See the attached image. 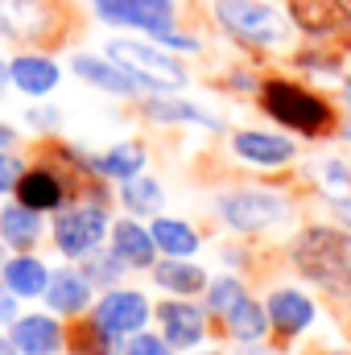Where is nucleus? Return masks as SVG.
<instances>
[{
  "mask_svg": "<svg viewBox=\"0 0 351 355\" xmlns=\"http://www.w3.org/2000/svg\"><path fill=\"white\" fill-rule=\"evenodd\" d=\"M8 79H12V87L25 91V95H50V91L58 87L62 71H58L54 58H42V54H17V58L8 62Z\"/></svg>",
  "mask_w": 351,
  "mask_h": 355,
  "instance_id": "obj_16",
  "label": "nucleus"
},
{
  "mask_svg": "<svg viewBox=\"0 0 351 355\" xmlns=\"http://www.w3.org/2000/svg\"><path fill=\"white\" fill-rule=\"evenodd\" d=\"M25 116H29V128H42L46 132V128H58V116L62 112L58 107H29Z\"/></svg>",
  "mask_w": 351,
  "mask_h": 355,
  "instance_id": "obj_33",
  "label": "nucleus"
},
{
  "mask_svg": "<svg viewBox=\"0 0 351 355\" xmlns=\"http://www.w3.org/2000/svg\"><path fill=\"white\" fill-rule=\"evenodd\" d=\"M108 232H112V223L99 207H71L54 219V244L71 261H83L87 252H95Z\"/></svg>",
  "mask_w": 351,
  "mask_h": 355,
  "instance_id": "obj_7",
  "label": "nucleus"
},
{
  "mask_svg": "<svg viewBox=\"0 0 351 355\" xmlns=\"http://www.w3.org/2000/svg\"><path fill=\"white\" fill-rule=\"evenodd\" d=\"M95 17L108 21V25H120V29H141L149 37H166L174 33L178 21V4L174 0H91Z\"/></svg>",
  "mask_w": 351,
  "mask_h": 355,
  "instance_id": "obj_5",
  "label": "nucleus"
},
{
  "mask_svg": "<svg viewBox=\"0 0 351 355\" xmlns=\"http://www.w3.org/2000/svg\"><path fill=\"white\" fill-rule=\"evenodd\" d=\"M157 318H162V331H166V343H170V347L190 352V347L203 343L207 322H203V310H198V306H190V302H166V306L157 310Z\"/></svg>",
  "mask_w": 351,
  "mask_h": 355,
  "instance_id": "obj_15",
  "label": "nucleus"
},
{
  "mask_svg": "<svg viewBox=\"0 0 351 355\" xmlns=\"http://www.w3.org/2000/svg\"><path fill=\"white\" fill-rule=\"evenodd\" d=\"M120 198H124V207L132 211V215H162V202H166V190H162V182H153V178H124V186H120Z\"/></svg>",
  "mask_w": 351,
  "mask_h": 355,
  "instance_id": "obj_25",
  "label": "nucleus"
},
{
  "mask_svg": "<svg viewBox=\"0 0 351 355\" xmlns=\"http://www.w3.org/2000/svg\"><path fill=\"white\" fill-rule=\"evenodd\" d=\"M17 141V128H8V124H0V149H8Z\"/></svg>",
  "mask_w": 351,
  "mask_h": 355,
  "instance_id": "obj_35",
  "label": "nucleus"
},
{
  "mask_svg": "<svg viewBox=\"0 0 351 355\" xmlns=\"http://www.w3.org/2000/svg\"><path fill=\"white\" fill-rule=\"evenodd\" d=\"M108 236H112L116 257H120L128 268H149L153 265V257H157V240H153L149 227H141V223H132V219H120Z\"/></svg>",
  "mask_w": 351,
  "mask_h": 355,
  "instance_id": "obj_18",
  "label": "nucleus"
},
{
  "mask_svg": "<svg viewBox=\"0 0 351 355\" xmlns=\"http://www.w3.org/2000/svg\"><path fill=\"white\" fill-rule=\"evenodd\" d=\"M21 174H25V170H21V162H17L12 153H4V149H0V194H8V190L21 182Z\"/></svg>",
  "mask_w": 351,
  "mask_h": 355,
  "instance_id": "obj_32",
  "label": "nucleus"
},
{
  "mask_svg": "<svg viewBox=\"0 0 351 355\" xmlns=\"http://www.w3.org/2000/svg\"><path fill=\"white\" fill-rule=\"evenodd\" d=\"M8 339L17 343L21 355H50L62 347V327L50 314H25V318H12Z\"/></svg>",
  "mask_w": 351,
  "mask_h": 355,
  "instance_id": "obj_12",
  "label": "nucleus"
},
{
  "mask_svg": "<svg viewBox=\"0 0 351 355\" xmlns=\"http://www.w3.org/2000/svg\"><path fill=\"white\" fill-rule=\"evenodd\" d=\"M248 297V289H244V281H236V277H215L211 285H207V306H211V314H232L240 302Z\"/></svg>",
  "mask_w": 351,
  "mask_h": 355,
  "instance_id": "obj_29",
  "label": "nucleus"
},
{
  "mask_svg": "<svg viewBox=\"0 0 351 355\" xmlns=\"http://www.w3.org/2000/svg\"><path fill=\"white\" fill-rule=\"evenodd\" d=\"M103 170L112 178H137L145 170V149L141 145H132V141H124V145H112L108 153H103Z\"/></svg>",
  "mask_w": 351,
  "mask_h": 355,
  "instance_id": "obj_28",
  "label": "nucleus"
},
{
  "mask_svg": "<svg viewBox=\"0 0 351 355\" xmlns=\"http://www.w3.org/2000/svg\"><path fill=\"white\" fill-rule=\"evenodd\" d=\"M8 318H17V293L8 285H0V322H8Z\"/></svg>",
  "mask_w": 351,
  "mask_h": 355,
  "instance_id": "obj_34",
  "label": "nucleus"
},
{
  "mask_svg": "<svg viewBox=\"0 0 351 355\" xmlns=\"http://www.w3.org/2000/svg\"><path fill=\"white\" fill-rule=\"evenodd\" d=\"M264 107H268L273 120H281V124H289L298 132H323V128H331L327 99H318L314 91L298 87V83H281V79L264 83Z\"/></svg>",
  "mask_w": 351,
  "mask_h": 355,
  "instance_id": "obj_4",
  "label": "nucleus"
},
{
  "mask_svg": "<svg viewBox=\"0 0 351 355\" xmlns=\"http://www.w3.org/2000/svg\"><path fill=\"white\" fill-rule=\"evenodd\" d=\"M203 355H219V352H203Z\"/></svg>",
  "mask_w": 351,
  "mask_h": 355,
  "instance_id": "obj_40",
  "label": "nucleus"
},
{
  "mask_svg": "<svg viewBox=\"0 0 351 355\" xmlns=\"http://www.w3.org/2000/svg\"><path fill=\"white\" fill-rule=\"evenodd\" d=\"M50 355H54V352H50Z\"/></svg>",
  "mask_w": 351,
  "mask_h": 355,
  "instance_id": "obj_42",
  "label": "nucleus"
},
{
  "mask_svg": "<svg viewBox=\"0 0 351 355\" xmlns=\"http://www.w3.org/2000/svg\"><path fill=\"white\" fill-rule=\"evenodd\" d=\"M17 194L33 211H54L62 202V182L50 174V170H29V174H21V182H17Z\"/></svg>",
  "mask_w": 351,
  "mask_h": 355,
  "instance_id": "obj_23",
  "label": "nucleus"
},
{
  "mask_svg": "<svg viewBox=\"0 0 351 355\" xmlns=\"http://www.w3.org/2000/svg\"><path fill=\"white\" fill-rule=\"evenodd\" d=\"M108 54L132 71V79L141 83V91H182L186 87V71L182 62H174L166 50L149 46V42H132V37H116L108 46Z\"/></svg>",
  "mask_w": 351,
  "mask_h": 355,
  "instance_id": "obj_3",
  "label": "nucleus"
},
{
  "mask_svg": "<svg viewBox=\"0 0 351 355\" xmlns=\"http://www.w3.org/2000/svg\"><path fill=\"white\" fill-rule=\"evenodd\" d=\"M228 331H232L240 343H257L264 331H268V310L257 306L252 297H244V302L228 314Z\"/></svg>",
  "mask_w": 351,
  "mask_h": 355,
  "instance_id": "obj_26",
  "label": "nucleus"
},
{
  "mask_svg": "<svg viewBox=\"0 0 351 355\" xmlns=\"http://www.w3.org/2000/svg\"><path fill=\"white\" fill-rule=\"evenodd\" d=\"M0 268H4V248H0Z\"/></svg>",
  "mask_w": 351,
  "mask_h": 355,
  "instance_id": "obj_39",
  "label": "nucleus"
},
{
  "mask_svg": "<svg viewBox=\"0 0 351 355\" xmlns=\"http://www.w3.org/2000/svg\"><path fill=\"white\" fill-rule=\"evenodd\" d=\"M343 95H348V107H351V79L343 83Z\"/></svg>",
  "mask_w": 351,
  "mask_h": 355,
  "instance_id": "obj_38",
  "label": "nucleus"
},
{
  "mask_svg": "<svg viewBox=\"0 0 351 355\" xmlns=\"http://www.w3.org/2000/svg\"><path fill=\"white\" fill-rule=\"evenodd\" d=\"M293 265L302 268L310 281L351 297V240L343 232H331V227L306 232L293 244Z\"/></svg>",
  "mask_w": 351,
  "mask_h": 355,
  "instance_id": "obj_1",
  "label": "nucleus"
},
{
  "mask_svg": "<svg viewBox=\"0 0 351 355\" xmlns=\"http://www.w3.org/2000/svg\"><path fill=\"white\" fill-rule=\"evenodd\" d=\"M71 67H75V75H79L83 83L108 91V95H137V91H141V83L132 79V71H124L112 54H108V58H99V54H75Z\"/></svg>",
  "mask_w": 351,
  "mask_h": 355,
  "instance_id": "obj_11",
  "label": "nucleus"
},
{
  "mask_svg": "<svg viewBox=\"0 0 351 355\" xmlns=\"http://www.w3.org/2000/svg\"><path fill=\"white\" fill-rule=\"evenodd\" d=\"M145 116H153V120H174V124H198V128H211V132L223 128L219 116H207L203 107L182 103V99H166V95H153V99L145 103Z\"/></svg>",
  "mask_w": 351,
  "mask_h": 355,
  "instance_id": "obj_24",
  "label": "nucleus"
},
{
  "mask_svg": "<svg viewBox=\"0 0 351 355\" xmlns=\"http://www.w3.org/2000/svg\"><path fill=\"white\" fill-rule=\"evenodd\" d=\"M54 25L50 0H0V37L8 42H42Z\"/></svg>",
  "mask_w": 351,
  "mask_h": 355,
  "instance_id": "obj_9",
  "label": "nucleus"
},
{
  "mask_svg": "<svg viewBox=\"0 0 351 355\" xmlns=\"http://www.w3.org/2000/svg\"><path fill=\"white\" fill-rule=\"evenodd\" d=\"M289 21L310 37H327L348 29L351 12L343 0H289Z\"/></svg>",
  "mask_w": 351,
  "mask_h": 355,
  "instance_id": "obj_10",
  "label": "nucleus"
},
{
  "mask_svg": "<svg viewBox=\"0 0 351 355\" xmlns=\"http://www.w3.org/2000/svg\"><path fill=\"white\" fill-rule=\"evenodd\" d=\"M124 268H128V265L116 257V248H95V252L83 257V268H79V272L87 277L91 285H116Z\"/></svg>",
  "mask_w": 351,
  "mask_h": 355,
  "instance_id": "obj_27",
  "label": "nucleus"
},
{
  "mask_svg": "<svg viewBox=\"0 0 351 355\" xmlns=\"http://www.w3.org/2000/svg\"><path fill=\"white\" fill-rule=\"evenodd\" d=\"M348 137H351V128H348Z\"/></svg>",
  "mask_w": 351,
  "mask_h": 355,
  "instance_id": "obj_41",
  "label": "nucleus"
},
{
  "mask_svg": "<svg viewBox=\"0 0 351 355\" xmlns=\"http://www.w3.org/2000/svg\"><path fill=\"white\" fill-rule=\"evenodd\" d=\"M318 178H323V190H327L335 202H348V198H351V170H348V162H318Z\"/></svg>",
  "mask_w": 351,
  "mask_h": 355,
  "instance_id": "obj_30",
  "label": "nucleus"
},
{
  "mask_svg": "<svg viewBox=\"0 0 351 355\" xmlns=\"http://www.w3.org/2000/svg\"><path fill=\"white\" fill-rule=\"evenodd\" d=\"M0 355H17V343L12 339H0Z\"/></svg>",
  "mask_w": 351,
  "mask_h": 355,
  "instance_id": "obj_36",
  "label": "nucleus"
},
{
  "mask_svg": "<svg viewBox=\"0 0 351 355\" xmlns=\"http://www.w3.org/2000/svg\"><path fill=\"white\" fill-rule=\"evenodd\" d=\"M145 322H149V297L137 289H108L95 306V327L112 339L137 335L145 331Z\"/></svg>",
  "mask_w": 351,
  "mask_h": 355,
  "instance_id": "obj_8",
  "label": "nucleus"
},
{
  "mask_svg": "<svg viewBox=\"0 0 351 355\" xmlns=\"http://www.w3.org/2000/svg\"><path fill=\"white\" fill-rule=\"evenodd\" d=\"M289 215L285 198L273 190H228L219 194V219L236 232H264Z\"/></svg>",
  "mask_w": 351,
  "mask_h": 355,
  "instance_id": "obj_6",
  "label": "nucleus"
},
{
  "mask_svg": "<svg viewBox=\"0 0 351 355\" xmlns=\"http://www.w3.org/2000/svg\"><path fill=\"white\" fill-rule=\"evenodd\" d=\"M232 149H236L240 162H248V166H264V170L293 162V145H289L285 137H277V132H257V128L236 132V137H232Z\"/></svg>",
  "mask_w": 351,
  "mask_h": 355,
  "instance_id": "obj_13",
  "label": "nucleus"
},
{
  "mask_svg": "<svg viewBox=\"0 0 351 355\" xmlns=\"http://www.w3.org/2000/svg\"><path fill=\"white\" fill-rule=\"evenodd\" d=\"M149 232H153V240H157V252H166V257H194V252H198V232H194L190 223H182V219L157 215V219L149 223Z\"/></svg>",
  "mask_w": 351,
  "mask_h": 355,
  "instance_id": "obj_22",
  "label": "nucleus"
},
{
  "mask_svg": "<svg viewBox=\"0 0 351 355\" xmlns=\"http://www.w3.org/2000/svg\"><path fill=\"white\" fill-rule=\"evenodd\" d=\"M37 236H42V215H37L33 207L17 202V207H4V211H0V240H4V244L29 248Z\"/></svg>",
  "mask_w": 351,
  "mask_h": 355,
  "instance_id": "obj_21",
  "label": "nucleus"
},
{
  "mask_svg": "<svg viewBox=\"0 0 351 355\" xmlns=\"http://www.w3.org/2000/svg\"><path fill=\"white\" fill-rule=\"evenodd\" d=\"M42 297L54 314H83L91 302V281L75 268H58V272H50V285Z\"/></svg>",
  "mask_w": 351,
  "mask_h": 355,
  "instance_id": "obj_17",
  "label": "nucleus"
},
{
  "mask_svg": "<svg viewBox=\"0 0 351 355\" xmlns=\"http://www.w3.org/2000/svg\"><path fill=\"white\" fill-rule=\"evenodd\" d=\"M215 21L248 46H281L289 37V17L268 0H215Z\"/></svg>",
  "mask_w": 351,
  "mask_h": 355,
  "instance_id": "obj_2",
  "label": "nucleus"
},
{
  "mask_svg": "<svg viewBox=\"0 0 351 355\" xmlns=\"http://www.w3.org/2000/svg\"><path fill=\"white\" fill-rule=\"evenodd\" d=\"M153 277H157L162 289H170L178 297H190V293L207 289V272L198 265H190V257H170V261L153 265Z\"/></svg>",
  "mask_w": 351,
  "mask_h": 355,
  "instance_id": "obj_20",
  "label": "nucleus"
},
{
  "mask_svg": "<svg viewBox=\"0 0 351 355\" xmlns=\"http://www.w3.org/2000/svg\"><path fill=\"white\" fill-rule=\"evenodd\" d=\"M8 83H12V79H8V67L0 62V95H4V87H8Z\"/></svg>",
  "mask_w": 351,
  "mask_h": 355,
  "instance_id": "obj_37",
  "label": "nucleus"
},
{
  "mask_svg": "<svg viewBox=\"0 0 351 355\" xmlns=\"http://www.w3.org/2000/svg\"><path fill=\"white\" fill-rule=\"evenodd\" d=\"M124 355H174V347H170L166 339H153V335L137 331V335H132V343L124 347Z\"/></svg>",
  "mask_w": 351,
  "mask_h": 355,
  "instance_id": "obj_31",
  "label": "nucleus"
},
{
  "mask_svg": "<svg viewBox=\"0 0 351 355\" xmlns=\"http://www.w3.org/2000/svg\"><path fill=\"white\" fill-rule=\"evenodd\" d=\"M268 322L281 331V335H302L310 322H314V302L302 293V289H273L268 293Z\"/></svg>",
  "mask_w": 351,
  "mask_h": 355,
  "instance_id": "obj_14",
  "label": "nucleus"
},
{
  "mask_svg": "<svg viewBox=\"0 0 351 355\" xmlns=\"http://www.w3.org/2000/svg\"><path fill=\"white\" fill-rule=\"evenodd\" d=\"M0 277H4V285L17 297H42L46 285H50V268L42 265L37 257H12V261H4Z\"/></svg>",
  "mask_w": 351,
  "mask_h": 355,
  "instance_id": "obj_19",
  "label": "nucleus"
}]
</instances>
